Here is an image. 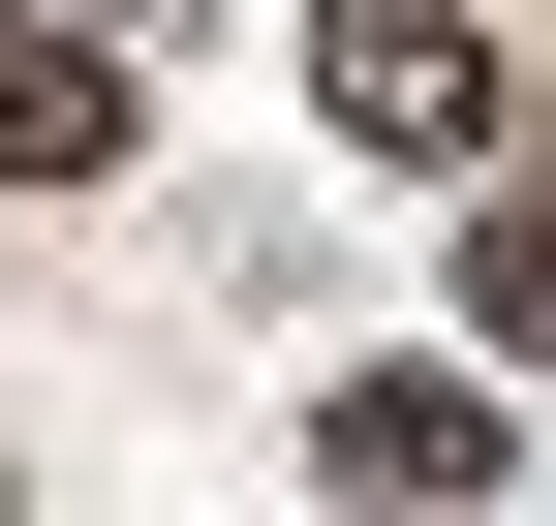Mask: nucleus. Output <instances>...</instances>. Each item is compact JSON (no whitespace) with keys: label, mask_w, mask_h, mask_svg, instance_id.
Listing matches in <instances>:
<instances>
[{"label":"nucleus","mask_w":556,"mask_h":526,"mask_svg":"<svg viewBox=\"0 0 556 526\" xmlns=\"http://www.w3.org/2000/svg\"><path fill=\"white\" fill-rule=\"evenodd\" d=\"M340 155H495V62H464V0H340Z\"/></svg>","instance_id":"1"},{"label":"nucleus","mask_w":556,"mask_h":526,"mask_svg":"<svg viewBox=\"0 0 556 526\" xmlns=\"http://www.w3.org/2000/svg\"><path fill=\"white\" fill-rule=\"evenodd\" d=\"M309 465H340V496H495V403H464V372H340Z\"/></svg>","instance_id":"2"},{"label":"nucleus","mask_w":556,"mask_h":526,"mask_svg":"<svg viewBox=\"0 0 556 526\" xmlns=\"http://www.w3.org/2000/svg\"><path fill=\"white\" fill-rule=\"evenodd\" d=\"M0 186H124V62L93 32H0Z\"/></svg>","instance_id":"3"},{"label":"nucleus","mask_w":556,"mask_h":526,"mask_svg":"<svg viewBox=\"0 0 556 526\" xmlns=\"http://www.w3.org/2000/svg\"><path fill=\"white\" fill-rule=\"evenodd\" d=\"M464 310H495V341H556V217H495V248H464Z\"/></svg>","instance_id":"4"}]
</instances>
